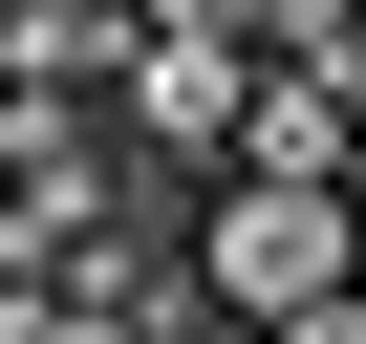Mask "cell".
Returning a JSON list of instances; mask_svg holds the SVG:
<instances>
[{"label": "cell", "instance_id": "2", "mask_svg": "<svg viewBox=\"0 0 366 344\" xmlns=\"http://www.w3.org/2000/svg\"><path fill=\"white\" fill-rule=\"evenodd\" d=\"M151 0H0V108H129Z\"/></svg>", "mask_w": 366, "mask_h": 344}, {"label": "cell", "instance_id": "3", "mask_svg": "<svg viewBox=\"0 0 366 344\" xmlns=\"http://www.w3.org/2000/svg\"><path fill=\"white\" fill-rule=\"evenodd\" d=\"M280 344H366V301H323V323H280Z\"/></svg>", "mask_w": 366, "mask_h": 344}, {"label": "cell", "instance_id": "4", "mask_svg": "<svg viewBox=\"0 0 366 344\" xmlns=\"http://www.w3.org/2000/svg\"><path fill=\"white\" fill-rule=\"evenodd\" d=\"M216 344H237V323H216Z\"/></svg>", "mask_w": 366, "mask_h": 344}, {"label": "cell", "instance_id": "1", "mask_svg": "<svg viewBox=\"0 0 366 344\" xmlns=\"http://www.w3.org/2000/svg\"><path fill=\"white\" fill-rule=\"evenodd\" d=\"M194 280H216L237 344H280V323L366 301V216H345V194H280V172H237V194H194Z\"/></svg>", "mask_w": 366, "mask_h": 344}]
</instances>
